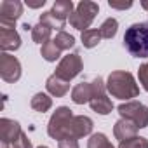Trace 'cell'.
<instances>
[{"label":"cell","instance_id":"1","mask_svg":"<svg viewBox=\"0 0 148 148\" xmlns=\"http://www.w3.org/2000/svg\"><path fill=\"white\" fill-rule=\"evenodd\" d=\"M106 91L117 99L132 101V98L139 94V86L136 84V79L131 71L117 70L112 71L106 79Z\"/></svg>","mask_w":148,"mask_h":148},{"label":"cell","instance_id":"2","mask_svg":"<svg viewBox=\"0 0 148 148\" xmlns=\"http://www.w3.org/2000/svg\"><path fill=\"white\" fill-rule=\"evenodd\" d=\"M124 45L134 58H148V23H134L124 33Z\"/></svg>","mask_w":148,"mask_h":148},{"label":"cell","instance_id":"3","mask_svg":"<svg viewBox=\"0 0 148 148\" xmlns=\"http://www.w3.org/2000/svg\"><path fill=\"white\" fill-rule=\"evenodd\" d=\"M73 112L68 108V106H59L56 108V112L51 115L49 119V124H47V134L52 138V139H64L68 138V131H70V124L73 120Z\"/></svg>","mask_w":148,"mask_h":148},{"label":"cell","instance_id":"4","mask_svg":"<svg viewBox=\"0 0 148 148\" xmlns=\"http://www.w3.org/2000/svg\"><path fill=\"white\" fill-rule=\"evenodd\" d=\"M101 94H106V82L98 75L92 82H80L73 87L71 89V101L75 105H86Z\"/></svg>","mask_w":148,"mask_h":148},{"label":"cell","instance_id":"5","mask_svg":"<svg viewBox=\"0 0 148 148\" xmlns=\"http://www.w3.org/2000/svg\"><path fill=\"white\" fill-rule=\"evenodd\" d=\"M99 12V5L96 2H91V0H80L77 4L73 14L68 18L70 19V25L73 28H77L80 32H86L89 30V26L92 25L96 14Z\"/></svg>","mask_w":148,"mask_h":148},{"label":"cell","instance_id":"6","mask_svg":"<svg viewBox=\"0 0 148 148\" xmlns=\"http://www.w3.org/2000/svg\"><path fill=\"white\" fill-rule=\"evenodd\" d=\"M117 112L120 119L131 120L138 125V129L148 127V106H145L139 101H125L117 106Z\"/></svg>","mask_w":148,"mask_h":148},{"label":"cell","instance_id":"7","mask_svg":"<svg viewBox=\"0 0 148 148\" xmlns=\"http://www.w3.org/2000/svg\"><path fill=\"white\" fill-rule=\"evenodd\" d=\"M84 68V63H82V58L79 52H71V54H66L59 59V64L56 66V71L54 75H58L59 79L70 82L71 79H75L79 73L82 71Z\"/></svg>","mask_w":148,"mask_h":148},{"label":"cell","instance_id":"8","mask_svg":"<svg viewBox=\"0 0 148 148\" xmlns=\"http://www.w3.org/2000/svg\"><path fill=\"white\" fill-rule=\"evenodd\" d=\"M23 16V4L19 0H4L0 4V28L16 30V21Z\"/></svg>","mask_w":148,"mask_h":148},{"label":"cell","instance_id":"9","mask_svg":"<svg viewBox=\"0 0 148 148\" xmlns=\"http://www.w3.org/2000/svg\"><path fill=\"white\" fill-rule=\"evenodd\" d=\"M0 77L7 84H14L21 79V63L9 52L0 54Z\"/></svg>","mask_w":148,"mask_h":148},{"label":"cell","instance_id":"10","mask_svg":"<svg viewBox=\"0 0 148 148\" xmlns=\"http://www.w3.org/2000/svg\"><path fill=\"white\" fill-rule=\"evenodd\" d=\"M21 125L18 120L12 119H0V141L7 148L9 145H14V141L21 136Z\"/></svg>","mask_w":148,"mask_h":148},{"label":"cell","instance_id":"11","mask_svg":"<svg viewBox=\"0 0 148 148\" xmlns=\"http://www.w3.org/2000/svg\"><path fill=\"white\" fill-rule=\"evenodd\" d=\"M92 127H94V122L91 117H86V115H75L70 124V131H68V138H73V139H80L84 136H89L92 132Z\"/></svg>","mask_w":148,"mask_h":148},{"label":"cell","instance_id":"12","mask_svg":"<svg viewBox=\"0 0 148 148\" xmlns=\"http://www.w3.org/2000/svg\"><path fill=\"white\" fill-rule=\"evenodd\" d=\"M113 136L119 139V141H125V139H131L134 136H138V125L131 120H125V119H120L115 122L113 125Z\"/></svg>","mask_w":148,"mask_h":148},{"label":"cell","instance_id":"13","mask_svg":"<svg viewBox=\"0 0 148 148\" xmlns=\"http://www.w3.org/2000/svg\"><path fill=\"white\" fill-rule=\"evenodd\" d=\"M21 47V37L16 30H2L0 28V49L2 52L18 51Z\"/></svg>","mask_w":148,"mask_h":148},{"label":"cell","instance_id":"14","mask_svg":"<svg viewBox=\"0 0 148 148\" xmlns=\"http://www.w3.org/2000/svg\"><path fill=\"white\" fill-rule=\"evenodd\" d=\"M45 89H47V92H49L51 96H54V98H63V96H66V92L70 91V84L52 73V75L45 80Z\"/></svg>","mask_w":148,"mask_h":148},{"label":"cell","instance_id":"15","mask_svg":"<svg viewBox=\"0 0 148 148\" xmlns=\"http://www.w3.org/2000/svg\"><path fill=\"white\" fill-rule=\"evenodd\" d=\"M30 106H32L35 112H38V113H45V112H49V110L52 108V98H51L49 94H45V92H37V94L32 98Z\"/></svg>","mask_w":148,"mask_h":148},{"label":"cell","instance_id":"16","mask_svg":"<svg viewBox=\"0 0 148 148\" xmlns=\"http://www.w3.org/2000/svg\"><path fill=\"white\" fill-rule=\"evenodd\" d=\"M89 105H91L92 112H96V113H99V115H108V113H112V110H113V103H112V99H110L106 94L96 96L94 99H91Z\"/></svg>","mask_w":148,"mask_h":148},{"label":"cell","instance_id":"17","mask_svg":"<svg viewBox=\"0 0 148 148\" xmlns=\"http://www.w3.org/2000/svg\"><path fill=\"white\" fill-rule=\"evenodd\" d=\"M38 23L49 26L51 30H58V32H63V28H64V25H66V21L61 19V18H58L52 11H45V12H42Z\"/></svg>","mask_w":148,"mask_h":148},{"label":"cell","instance_id":"18","mask_svg":"<svg viewBox=\"0 0 148 148\" xmlns=\"http://www.w3.org/2000/svg\"><path fill=\"white\" fill-rule=\"evenodd\" d=\"M51 11L58 18H61V19L66 21V18H70L75 9H73V2H71V0H56V2L52 4V9Z\"/></svg>","mask_w":148,"mask_h":148},{"label":"cell","instance_id":"19","mask_svg":"<svg viewBox=\"0 0 148 148\" xmlns=\"http://www.w3.org/2000/svg\"><path fill=\"white\" fill-rule=\"evenodd\" d=\"M40 54H42V58H44L45 61L54 63V61H58V59L61 58V49L56 45L54 40H49V42H45V44L42 45Z\"/></svg>","mask_w":148,"mask_h":148},{"label":"cell","instance_id":"20","mask_svg":"<svg viewBox=\"0 0 148 148\" xmlns=\"http://www.w3.org/2000/svg\"><path fill=\"white\" fill-rule=\"evenodd\" d=\"M51 28L49 26H45V25H42V23H38V25H35L33 28H32V38H33V42H37V44H40V45H44L45 42H49L51 40Z\"/></svg>","mask_w":148,"mask_h":148},{"label":"cell","instance_id":"21","mask_svg":"<svg viewBox=\"0 0 148 148\" xmlns=\"http://www.w3.org/2000/svg\"><path fill=\"white\" fill-rule=\"evenodd\" d=\"M117 30H119V21L115 19V18H108V19H105L103 21V25L99 26V33H101V37L103 38H113L115 35H117Z\"/></svg>","mask_w":148,"mask_h":148},{"label":"cell","instance_id":"22","mask_svg":"<svg viewBox=\"0 0 148 148\" xmlns=\"http://www.w3.org/2000/svg\"><path fill=\"white\" fill-rule=\"evenodd\" d=\"M82 44H84V47H87V49H92V47H96L99 42H101V33H99V30H92V28H89V30H86V32H82Z\"/></svg>","mask_w":148,"mask_h":148},{"label":"cell","instance_id":"23","mask_svg":"<svg viewBox=\"0 0 148 148\" xmlns=\"http://www.w3.org/2000/svg\"><path fill=\"white\" fill-rule=\"evenodd\" d=\"M87 148H115L110 139L106 138V134L103 132H94L91 134V138L87 139Z\"/></svg>","mask_w":148,"mask_h":148},{"label":"cell","instance_id":"24","mask_svg":"<svg viewBox=\"0 0 148 148\" xmlns=\"http://www.w3.org/2000/svg\"><path fill=\"white\" fill-rule=\"evenodd\" d=\"M54 42H56V45H58L61 51H70L73 45H75V37L70 35V33H66V32L63 30V32H58V33H56Z\"/></svg>","mask_w":148,"mask_h":148},{"label":"cell","instance_id":"25","mask_svg":"<svg viewBox=\"0 0 148 148\" xmlns=\"http://www.w3.org/2000/svg\"><path fill=\"white\" fill-rule=\"evenodd\" d=\"M119 148H148V139L143 138V136H134L131 139L120 141Z\"/></svg>","mask_w":148,"mask_h":148},{"label":"cell","instance_id":"26","mask_svg":"<svg viewBox=\"0 0 148 148\" xmlns=\"http://www.w3.org/2000/svg\"><path fill=\"white\" fill-rule=\"evenodd\" d=\"M138 79H139L141 87L148 92V63H143V64L138 68Z\"/></svg>","mask_w":148,"mask_h":148},{"label":"cell","instance_id":"27","mask_svg":"<svg viewBox=\"0 0 148 148\" xmlns=\"http://www.w3.org/2000/svg\"><path fill=\"white\" fill-rule=\"evenodd\" d=\"M12 148H33V146H32V141H30V138H28L25 132H21V136H19V138L14 141Z\"/></svg>","mask_w":148,"mask_h":148},{"label":"cell","instance_id":"28","mask_svg":"<svg viewBox=\"0 0 148 148\" xmlns=\"http://www.w3.org/2000/svg\"><path fill=\"white\" fill-rule=\"evenodd\" d=\"M58 148H80L79 141L73 139V138H64L61 141H58Z\"/></svg>","mask_w":148,"mask_h":148},{"label":"cell","instance_id":"29","mask_svg":"<svg viewBox=\"0 0 148 148\" xmlns=\"http://www.w3.org/2000/svg\"><path fill=\"white\" fill-rule=\"evenodd\" d=\"M108 5L112 9H120V11H125L129 7H132V2H127V4H117V2H108Z\"/></svg>","mask_w":148,"mask_h":148},{"label":"cell","instance_id":"30","mask_svg":"<svg viewBox=\"0 0 148 148\" xmlns=\"http://www.w3.org/2000/svg\"><path fill=\"white\" fill-rule=\"evenodd\" d=\"M44 4H45V0H38V2H26V5L32 7V9H38V7H42Z\"/></svg>","mask_w":148,"mask_h":148},{"label":"cell","instance_id":"31","mask_svg":"<svg viewBox=\"0 0 148 148\" xmlns=\"http://www.w3.org/2000/svg\"><path fill=\"white\" fill-rule=\"evenodd\" d=\"M32 28H33V26H32V25H28V23H25V25H23V30H25V32H28V30L32 32Z\"/></svg>","mask_w":148,"mask_h":148},{"label":"cell","instance_id":"32","mask_svg":"<svg viewBox=\"0 0 148 148\" xmlns=\"http://www.w3.org/2000/svg\"><path fill=\"white\" fill-rule=\"evenodd\" d=\"M141 7H143L145 11H148V0H145V2H141Z\"/></svg>","mask_w":148,"mask_h":148},{"label":"cell","instance_id":"33","mask_svg":"<svg viewBox=\"0 0 148 148\" xmlns=\"http://www.w3.org/2000/svg\"><path fill=\"white\" fill-rule=\"evenodd\" d=\"M37 148H49V146H44V145H42V146H37Z\"/></svg>","mask_w":148,"mask_h":148}]
</instances>
